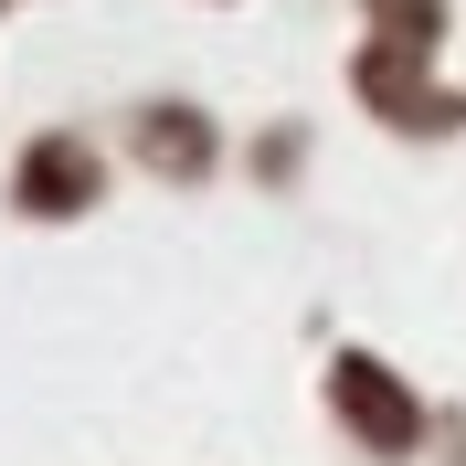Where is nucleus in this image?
I'll return each instance as SVG.
<instances>
[{"label": "nucleus", "instance_id": "obj_1", "mask_svg": "<svg viewBox=\"0 0 466 466\" xmlns=\"http://www.w3.org/2000/svg\"><path fill=\"white\" fill-rule=\"evenodd\" d=\"M339 403H350V413H371V435H381V445H403V435H413V413L381 392V371H371V360H339Z\"/></svg>", "mask_w": 466, "mask_h": 466}]
</instances>
